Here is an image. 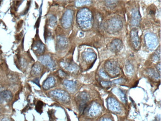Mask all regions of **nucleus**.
<instances>
[{"label":"nucleus","mask_w":161,"mask_h":121,"mask_svg":"<svg viewBox=\"0 0 161 121\" xmlns=\"http://www.w3.org/2000/svg\"><path fill=\"white\" fill-rule=\"evenodd\" d=\"M101 84H102V86H103L108 87L109 86L111 85L112 84V82H109V81H103V82H101Z\"/></svg>","instance_id":"obj_19"},{"label":"nucleus","mask_w":161,"mask_h":121,"mask_svg":"<svg viewBox=\"0 0 161 121\" xmlns=\"http://www.w3.org/2000/svg\"><path fill=\"white\" fill-rule=\"evenodd\" d=\"M87 9H82L77 14V22L80 27L82 28H86L89 27L90 21V14Z\"/></svg>","instance_id":"obj_1"},{"label":"nucleus","mask_w":161,"mask_h":121,"mask_svg":"<svg viewBox=\"0 0 161 121\" xmlns=\"http://www.w3.org/2000/svg\"><path fill=\"white\" fill-rule=\"evenodd\" d=\"M50 113H49V115L50 117V119L51 121H53L55 120V116H54V113H52V111H50Z\"/></svg>","instance_id":"obj_20"},{"label":"nucleus","mask_w":161,"mask_h":121,"mask_svg":"<svg viewBox=\"0 0 161 121\" xmlns=\"http://www.w3.org/2000/svg\"><path fill=\"white\" fill-rule=\"evenodd\" d=\"M72 14L70 11H67L66 12L63 16L62 19V23L63 26L66 28L70 27L72 22Z\"/></svg>","instance_id":"obj_7"},{"label":"nucleus","mask_w":161,"mask_h":121,"mask_svg":"<svg viewBox=\"0 0 161 121\" xmlns=\"http://www.w3.org/2000/svg\"><path fill=\"white\" fill-rule=\"evenodd\" d=\"M56 18L54 16H52L50 17L49 19V24L51 25V27H55V25L56 24Z\"/></svg>","instance_id":"obj_17"},{"label":"nucleus","mask_w":161,"mask_h":121,"mask_svg":"<svg viewBox=\"0 0 161 121\" xmlns=\"http://www.w3.org/2000/svg\"><path fill=\"white\" fill-rule=\"evenodd\" d=\"M39 60L44 65L48 67L50 69L53 70L55 68V64L53 60L51 58L50 56L48 55L41 56L39 58Z\"/></svg>","instance_id":"obj_4"},{"label":"nucleus","mask_w":161,"mask_h":121,"mask_svg":"<svg viewBox=\"0 0 161 121\" xmlns=\"http://www.w3.org/2000/svg\"><path fill=\"white\" fill-rule=\"evenodd\" d=\"M62 66L66 70L68 71H77L78 68L75 64H72V63H63Z\"/></svg>","instance_id":"obj_13"},{"label":"nucleus","mask_w":161,"mask_h":121,"mask_svg":"<svg viewBox=\"0 0 161 121\" xmlns=\"http://www.w3.org/2000/svg\"><path fill=\"white\" fill-rule=\"evenodd\" d=\"M86 110L87 111V113L89 116L94 117L99 114V113H100V109L99 107H98L97 105L94 104L91 106V107L87 108V110Z\"/></svg>","instance_id":"obj_10"},{"label":"nucleus","mask_w":161,"mask_h":121,"mask_svg":"<svg viewBox=\"0 0 161 121\" xmlns=\"http://www.w3.org/2000/svg\"><path fill=\"white\" fill-rule=\"evenodd\" d=\"M88 100V95L85 93H81L77 97V102L79 106V110L80 112L84 111L86 107V102Z\"/></svg>","instance_id":"obj_3"},{"label":"nucleus","mask_w":161,"mask_h":121,"mask_svg":"<svg viewBox=\"0 0 161 121\" xmlns=\"http://www.w3.org/2000/svg\"><path fill=\"white\" fill-rule=\"evenodd\" d=\"M1 121H10V120H9L8 118H3V119H2L1 120Z\"/></svg>","instance_id":"obj_25"},{"label":"nucleus","mask_w":161,"mask_h":121,"mask_svg":"<svg viewBox=\"0 0 161 121\" xmlns=\"http://www.w3.org/2000/svg\"><path fill=\"white\" fill-rule=\"evenodd\" d=\"M50 95L52 97L62 102H68L70 99L69 94L64 90H54L50 92Z\"/></svg>","instance_id":"obj_2"},{"label":"nucleus","mask_w":161,"mask_h":121,"mask_svg":"<svg viewBox=\"0 0 161 121\" xmlns=\"http://www.w3.org/2000/svg\"><path fill=\"white\" fill-rule=\"evenodd\" d=\"M64 84L67 89L71 92H74L77 89L76 82L73 81H65L64 82Z\"/></svg>","instance_id":"obj_12"},{"label":"nucleus","mask_w":161,"mask_h":121,"mask_svg":"<svg viewBox=\"0 0 161 121\" xmlns=\"http://www.w3.org/2000/svg\"><path fill=\"white\" fill-rule=\"evenodd\" d=\"M100 121H112L111 120L109 119H108V118H104V119H102Z\"/></svg>","instance_id":"obj_24"},{"label":"nucleus","mask_w":161,"mask_h":121,"mask_svg":"<svg viewBox=\"0 0 161 121\" xmlns=\"http://www.w3.org/2000/svg\"><path fill=\"white\" fill-rule=\"evenodd\" d=\"M33 82H34L35 84H36L37 85L40 86H39V79L38 78H36L35 79H34V81H33Z\"/></svg>","instance_id":"obj_23"},{"label":"nucleus","mask_w":161,"mask_h":121,"mask_svg":"<svg viewBox=\"0 0 161 121\" xmlns=\"http://www.w3.org/2000/svg\"><path fill=\"white\" fill-rule=\"evenodd\" d=\"M43 106V103L42 102L39 101L36 104V110L39 113H42L43 112L42 109Z\"/></svg>","instance_id":"obj_16"},{"label":"nucleus","mask_w":161,"mask_h":121,"mask_svg":"<svg viewBox=\"0 0 161 121\" xmlns=\"http://www.w3.org/2000/svg\"><path fill=\"white\" fill-rule=\"evenodd\" d=\"M109 106L111 110L114 112H119L120 111V106L119 104L114 100L113 98L109 99Z\"/></svg>","instance_id":"obj_11"},{"label":"nucleus","mask_w":161,"mask_h":121,"mask_svg":"<svg viewBox=\"0 0 161 121\" xmlns=\"http://www.w3.org/2000/svg\"><path fill=\"white\" fill-rule=\"evenodd\" d=\"M100 73H101V76H102L103 78H108V76L107 75H106V73L104 72V71H100Z\"/></svg>","instance_id":"obj_22"},{"label":"nucleus","mask_w":161,"mask_h":121,"mask_svg":"<svg viewBox=\"0 0 161 121\" xmlns=\"http://www.w3.org/2000/svg\"><path fill=\"white\" fill-rule=\"evenodd\" d=\"M45 45L39 41H37L34 42L33 45L32 46V50L36 54H42L45 52Z\"/></svg>","instance_id":"obj_5"},{"label":"nucleus","mask_w":161,"mask_h":121,"mask_svg":"<svg viewBox=\"0 0 161 121\" xmlns=\"http://www.w3.org/2000/svg\"><path fill=\"white\" fill-rule=\"evenodd\" d=\"M112 43L114 44V45H116V46L112 47V49L111 50L114 52H118L119 51L120 48L122 47V46H117V45H121L122 44L121 41L120 40H115Z\"/></svg>","instance_id":"obj_14"},{"label":"nucleus","mask_w":161,"mask_h":121,"mask_svg":"<svg viewBox=\"0 0 161 121\" xmlns=\"http://www.w3.org/2000/svg\"><path fill=\"white\" fill-rule=\"evenodd\" d=\"M55 79L53 77H49L43 84V87L46 90L49 89L55 86Z\"/></svg>","instance_id":"obj_9"},{"label":"nucleus","mask_w":161,"mask_h":121,"mask_svg":"<svg viewBox=\"0 0 161 121\" xmlns=\"http://www.w3.org/2000/svg\"><path fill=\"white\" fill-rule=\"evenodd\" d=\"M42 71V67L41 64L36 63L33 66L31 71V75L33 77L39 76Z\"/></svg>","instance_id":"obj_8"},{"label":"nucleus","mask_w":161,"mask_h":121,"mask_svg":"<svg viewBox=\"0 0 161 121\" xmlns=\"http://www.w3.org/2000/svg\"><path fill=\"white\" fill-rule=\"evenodd\" d=\"M59 76H61V77H64L66 76V73L64 72V71H61V70H59Z\"/></svg>","instance_id":"obj_21"},{"label":"nucleus","mask_w":161,"mask_h":121,"mask_svg":"<svg viewBox=\"0 0 161 121\" xmlns=\"http://www.w3.org/2000/svg\"><path fill=\"white\" fill-rule=\"evenodd\" d=\"M1 3V1H0V4Z\"/></svg>","instance_id":"obj_26"},{"label":"nucleus","mask_w":161,"mask_h":121,"mask_svg":"<svg viewBox=\"0 0 161 121\" xmlns=\"http://www.w3.org/2000/svg\"><path fill=\"white\" fill-rule=\"evenodd\" d=\"M19 66L21 68H26L27 66L26 62L24 59H21L19 60Z\"/></svg>","instance_id":"obj_18"},{"label":"nucleus","mask_w":161,"mask_h":121,"mask_svg":"<svg viewBox=\"0 0 161 121\" xmlns=\"http://www.w3.org/2000/svg\"><path fill=\"white\" fill-rule=\"evenodd\" d=\"M13 95L9 90H2L0 89V102H8L11 101Z\"/></svg>","instance_id":"obj_6"},{"label":"nucleus","mask_w":161,"mask_h":121,"mask_svg":"<svg viewBox=\"0 0 161 121\" xmlns=\"http://www.w3.org/2000/svg\"><path fill=\"white\" fill-rule=\"evenodd\" d=\"M67 42L65 38L63 37H59L58 39V46L59 48H64L67 45Z\"/></svg>","instance_id":"obj_15"}]
</instances>
